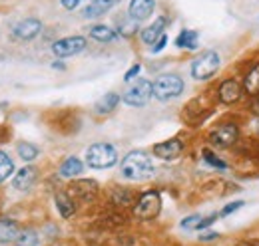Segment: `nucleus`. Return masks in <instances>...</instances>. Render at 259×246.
Instances as JSON below:
<instances>
[{"label":"nucleus","instance_id":"nucleus-27","mask_svg":"<svg viewBox=\"0 0 259 246\" xmlns=\"http://www.w3.org/2000/svg\"><path fill=\"white\" fill-rule=\"evenodd\" d=\"M38 234L34 230H22L16 238V246H38Z\"/></svg>","mask_w":259,"mask_h":246},{"label":"nucleus","instance_id":"nucleus-13","mask_svg":"<svg viewBox=\"0 0 259 246\" xmlns=\"http://www.w3.org/2000/svg\"><path fill=\"white\" fill-rule=\"evenodd\" d=\"M154 8H156V0H130L128 14L140 22V20L150 18Z\"/></svg>","mask_w":259,"mask_h":246},{"label":"nucleus","instance_id":"nucleus-10","mask_svg":"<svg viewBox=\"0 0 259 246\" xmlns=\"http://www.w3.org/2000/svg\"><path fill=\"white\" fill-rule=\"evenodd\" d=\"M68 195L74 197V199H80V201H92L98 195V183L96 181H90V179H82V181H74V183L68 187Z\"/></svg>","mask_w":259,"mask_h":246},{"label":"nucleus","instance_id":"nucleus-21","mask_svg":"<svg viewBox=\"0 0 259 246\" xmlns=\"http://www.w3.org/2000/svg\"><path fill=\"white\" fill-rule=\"evenodd\" d=\"M56 207H58V213L62 215V218H70V216L76 213L74 199L68 193H58L56 195Z\"/></svg>","mask_w":259,"mask_h":246},{"label":"nucleus","instance_id":"nucleus-23","mask_svg":"<svg viewBox=\"0 0 259 246\" xmlns=\"http://www.w3.org/2000/svg\"><path fill=\"white\" fill-rule=\"evenodd\" d=\"M90 36H92L94 40H98V42H114L118 34L112 30L110 26L96 24V26H92V28H90Z\"/></svg>","mask_w":259,"mask_h":246},{"label":"nucleus","instance_id":"nucleus-20","mask_svg":"<svg viewBox=\"0 0 259 246\" xmlns=\"http://www.w3.org/2000/svg\"><path fill=\"white\" fill-rule=\"evenodd\" d=\"M118 103H120V95L114 92H110L98 101L94 109H96V113H100V115H104V113H112V111L118 107Z\"/></svg>","mask_w":259,"mask_h":246},{"label":"nucleus","instance_id":"nucleus-32","mask_svg":"<svg viewBox=\"0 0 259 246\" xmlns=\"http://www.w3.org/2000/svg\"><path fill=\"white\" fill-rule=\"evenodd\" d=\"M199 218H201L199 215L188 216V218H184V220H182V226H184V228H195V226H197V222H199Z\"/></svg>","mask_w":259,"mask_h":246},{"label":"nucleus","instance_id":"nucleus-17","mask_svg":"<svg viewBox=\"0 0 259 246\" xmlns=\"http://www.w3.org/2000/svg\"><path fill=\"white\" fill-rule=\"evenodd\" d=\"M243 90L249 95H259V61H255L247 70V74L243 78Z\"/></svg>","mask_w":259,"mask_h":246},{"label":"nucleus","instance_id":"nucleus-14","mask_svg":"<svg viewBox=\"0 0 259 246\" xmlns=\"http://www.w3.org/2000/svg\"><path fill=\"white\" fill-rule=\"evenodd\" d=\"M116 4H120V0H90V4L82 10V18L92 20L102 14H106L108 10H112Z\"/></svg>","mask_w":259,"mask_h":246},{"label":"nucleus","instance_id":"nucleus-31","mask_svg":"<svg viewBox=\"0 0 259 246\" xmlns=\"http://www.w3.org/2000/svg\"><path fill=\"white\" fill-rule=\"evenodd\" d=\"M218 216L220 215H209V216H205V218H199V222H197V230H203V228H207V226H211L215 220H218Z\"/></svg>","mask_w":259,"mask_h":246},{"label":"nucleus","instance_id":"nucleus-12","mask_svg":"<svg viewBox=\"0 0 259 246\" xmlns=\"http://www.w3.org/2000/svg\"><path fill=\"white\" fill-rule=\"evenodd\" d=\"M42 30V22L38 18H24L14 26V36L18 40H32Z\"/></svg>","mask_w":259,"mask_h":246},{"label":"nucleus","instance_id":"nucleus-28","mask_svg":"<svg viewBox=\"0 0 259 246\" xmlns=\"http://www.w3.org/2000/svg\"><path fill=\"white\" fill-rule=\"evenodd\" d=\"M201 157H203V161H205L207 165H211V167H215V169H220V171H226L227 169L226 163L213 153V151H209V149H203V151H201Z\"/></svg>","mask_w":259,"mask_h":246},{"label":"nucleus","instance_id":"nucleus-7","mask_svg":"<svg viewBox=\"0 0 259 246\" xmlns=\"http://www.w3.org/2000/svg\"><path fill=\"white\" fill-rule=\"evenodd\" d=\"M152 95H154V84L150 80H138L128 92L124 93V103H128L132 107H142L150 101Z\"/></svg>","mask_w":259,"mask_h":246},{"label":"nucleus","instance_id":"nucleus-22","mask_svg":"<svg viewBox=\"0 0 259 246\" xmlns=\"http://www.w3.org/2000/svg\"><path fill=\"white\" fill-rule=\"evenodd\" d=\"M176 46L184 50H195L197 48V32L195 30H182L176 38Z\"/></svg>","mask_w":259,"mask_h":246},{"label":"nucleus","instance_id":"nucleus-16","mask_svg":"<svg viewBox=\"0 0 259 246\" xmlns=\"http://www.w3.org/2000/svg\"><path fill=\"white\" fill-rule=\"evenodd\" d=\"M20 230H18V224L10 218H0V242L8 244V242H16Z\"/></svg>","mask_w":259,"mask_h":246},{"label":"nucleus","instance_id":"nucleus-18","mask_svg":"<svg viewBox=\"0 0 259 246\" xmlns=\"http://www.w3.org/2000/svg\"><path fill=\"white\" fill-rule=\"evenodd\" d=\"M34 179H36V169L32 167H24V169H20L18 171V175L14 177V189H18V191H28L30 187H32Z\"/></svg>","mask_w":259,"mask_h":246},{"label":"nucleus","instance_id":"nucleus-4","mask_svg":"<svg viewBox=\"0 0 259 246\" xmlns=\"http://www.w3.org/2000/svg\"><path fill=\"white\" fill-rule=\"evenodd\" d=\"M86 163L92 169H108L118 163V151L108 143H94L86 153Z\"/></svg>","mask_w":259,"mask_h":246},{"label":"nucleus","instance_id":"nucleus-3","mask_svg":"<svg viewBox=\"0 0 259 246\" xmlns=\"http://www.w3.org/2000/svg\"><path fill=\"white\" fill-rule=\"evenodd\" d=\"M162 209V197L158 191H146L138 197L136 205H134V215L142 220H152L160 215Z\"/></svg>","mask_w":259,"mask_h":246},{"label":"nucleus","instance_id":"nucleus-6","mask_svg":"<svg viewBox=\"0 0 259 246\" xmlns=\"http://www.w3.org/2000/svg\"><path fill=\"white\" fill-rule=\"evenodd\" d=\"M237 139H239V127H237V123H233V121L218 125V127L207 135V141H209L211 147H215V149H227V147H231Z\"/></svg>","mask_w":259,"mask_h":246},{"label":"nucleus","instance_id":"nucleus-29","mask_svg":"<svg viewBox=\"0 0 259 246\" xmlns=\"http://www.w3.org/2000/svg\"><path fill=\"white\" fill-rule=\"evenodd\" d=\"M114 201L118 203V207H122V205H130L132 195H130L128 189H118V191H116V195H114Z\"/></svg>","mask_w":259,"mask_h":246},{"label":"nucleus","instance_id":"nucleus-1","mask_svg":"<svg viewBox=\"0 0 259 246\" xmlns=\"http://www.w3.org/2000/svg\"><path fill=\"white\" fill-rule=\"evenodd\" d=\"M120 171H122V175H124L126 179L144 181V179L152 177L154 165H152V159H150L148 153H144V151H130V153L122 159Z\"/></svg>","mask_w":259,"mask_h":246},{"label":"nucleus","instance_id":"nucleus-9","mask_svg":"<svg viewBox=\"0 0 259 246\" xmlns=\"http://www.w3.org/2000/svg\"><path fill=\"white\" fill-rule=\"evenodd\" d=\"M243 92H245V90H243V84H239V82L233 80V78H227V80H224V82L220 84V88H218V97H220L222 103L231 105V103H237V101L241 99Z\"/></svg>","mask_w":259,"mask_h":246},{"label":"nucleus","instance_id":"nucleus-30","mask_svg":"<svg viewBox=\"0 0 259 246\" xmlns=\"http://www.w3.org/2000/svg\"><path fill=\"white\" fill-rule=\"evenodd\" d=\"M245 203L243 201H235V203H229L226 209H222V213H220V216H227V215H231V213H235V211H239L241 207H243Z\"/></svg>","mask_w":259,"mask_h":246},{"label":"nucleus","instance_id":"nucleus-26","mask_svg":"<svg viewBox=\"0 0 259 246\" xmlns=\"http://www.w3.org/2000/svg\"><path fill=\"white\" fill-rule=\"evenodd\" d=\"M16 151H18V155H20L24 161H34V159L38 157V147H36V145H32V143H26V141L18 143Z\"/></svg>","mask_w":259,"mask_h":246},{"label":"nucleus","instance_id":"nucleus-19","mask_svg":"<svg viewBox=\"0 0 259 246\" xmlns=\"http://www.w3.org/2000/svg\"><path fill=\"white\" fill-rule=\"evenodd\" d=\"M84 171V163L78 159V157H68L64 163L60 165V175L66 179H72L76 175H80Z\"/></svg>","mask_w":259,"mask_h":246},{"label":"nucleus","instance_id":"nucleus-25","mask_svg":"<svg viewBox=\"0 0 259 246\" xmlns=\"http://www.w3.org/2000/svg\"><path fill=\"white\" fill-rule=\"evenodd\" d=\"M118 32H120L122 36H134V34L138 32V20L132 18V16L118 20Z\"/></svg>","mask_w":259,"mask_h":246},{"label":"nucleus","instance_id":"nucleus-34","mask_svg":"<svg viewBox=\"0 0 259 246\" xmlns=\"http://www.w3.org/2000/svg\"><path fill=\"white\" fill-rule=\"evenodd\" d=\"M165 44H167V36L163 34L162 38H160V40H158V42H156V44L152 46V52H154V54H158V52H162L163 48H165Z\"/></svg>","mask_w":259,"mask_h":246},{"label":"nucleus","instance_id":"nucleus-33","mask_svg":"<svg viewBox=\"0 0 259 246\" xmlns=\"http://www.w3.org/2000/svg\"><path fill=\"white\" fill-rule=\"evenodd\" d=\"M140 70H142V66H140V64H134V66L130 68L128 72H126V76H124V82H132V80H134V78L140 74Z\"/></svg>","mask_w":259,"mask_h":246},{"label":"nucleus","instance_id":"nucleus-38","mask_svg":"<svg viewBox=\"0 0 259 246\" xmlns=\"http://www.w3.org/2000/svg\"><path fill=\"white\" fill-rule=\"evenodd\" d=\"M52 68H58V70H64V66H62V61H54V64H52Z\"/></svg>","mask_w":259,"mask_h":246},{"label":"nucleus","instance_id":"nucleus-36","mask_svg":"<svg viewBox=\"0 0 259 246\" xmlns=\"http://www.w3.org/2000/svg\"><path fill=\"white\" fill-rule=\"evenodd\" d=\"M251 113L259 117V95H253V99H251Z\"/></svg>","mask_w":259,"mask_h":246},{"label":"nucleus","instance_id":"nucleus-2","mask_svg":"<svg viewBox=\"0 0 259 246\" xmlns=\"http://www.w3.org/2000/svg\"><path fill=\"white\" fill-rule=\"evenodd\" d=\"M222 66V58L215 50H205L201 52L194 61H192V76L197 82H203V80H209L218 74Z\"/></svg>","mask_w":259,"mask_h":246},{"label":"nucleus","instance_id":"nucleus-11","mask_svg":"<svg viewBox=\"0 0 259 246\" xmlns=\"http://www.w3.org/2000/svg\"><path fill=\"white\" fill-rule=\"evenodd\" d=\"M182 151H184V143L180 139H167V141L154 145V155L163 161H174L176 157L182 155Z\"/></svg>","mask_w":259,"mask_h":246},{"label":"nucleus","instance_id":"nucleus-37","mask_svg":"<svg viewBox=\"0 0 259 246\" xmlns=\"http://www.w3.org/2000/svg\"><path fill=\"white\" fill-rule=\"evenodd\" d=\"M203 242H211V240H215V238H220V234L218 232H205V234H201L199 236Z\"/></svg>","mask_w":259,"mask_h":246},{"label":"nucleus","instance_id":"nucleus-35","mask_svg":"<svg viewBox=\"0 0 259 246\" xmlns=\"http://www.w3.org/2000/svg\"><path fill=\"white\" fill-rule=\"evenodd\" d=\"M80 2H82V0H60V4L64 6L66 10H74V8H76Z\"/></svg>","mask_w":259,"mask_h":246},{"label":"nucleus","instance_id":"nucleus-15","mask_svg":"<svg viewBox=\"0 0 259 246\" xmlns=\"http://www.w3.org/2000/svg\"><path fill=\"white\" fill-rule=\"evenodd\" d=\"M165 24H167V18L162 16V18H158L152 26L144 28V30H142V42H144V44H148V46H154V44H156V42L163 36Z\"/></svg>","mask_w":259,"mask_h":246},{"label":"nucleus","instance_id":"nucleus-5","mask_svg":"<svg viewBox=\"0 0 259 246\" xmlns=\"http://www.w3.org/2000/svg\"><path fill=\"white\" fill-rule=\"evenodd\" d=\"M184 92V80L176 74H163L154 82V97L160 101L174 99Z\"/></svg>","mask_w":259,"mask_h":246},{"label":"nucleus","instance_id":"nucleus-24","mask_svg":"<svg viewBox=\"0 0 259 246\" xmlns=\"http://www.w3.org/2000/svg\"><path fill=\"white\" fill-rule=\"evenodd\" d=\"M14 171V163L4 151H0V183H4Z\"/></svg>","mask_w":259,"mask_h":246},{"label":"nucleus","instance_id":"nucleus-8","mask_svg":"<svg viewBox=\"0 0 259 246\" xmlns=\"http://www.w3.org/2000/svg\"><path fill=\"white\" fill-rule=\"evenodd\" d=\"M84 48H86V38H82V36H70V38H62V40L54 42L52 52L58 58H70V56H76V54L84 52Z\"/></svg>","mask_w":259,"mask_h":246}]
</instances>
